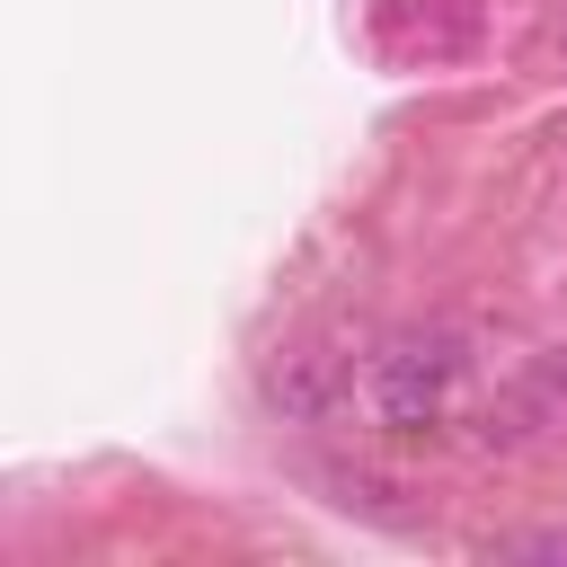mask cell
<instances>
[{
    "mask_svg": "<svg viewBox=\"0 0 567 567\" xmlns=\"http://www.w3.org/2000/svg\"><path fill=\"white\" fill-rule=\"evenodd\" d=\"M470 372V337L461 328H399L372 363H363V399L390 434H434L452 390Z\"/></svg>",
    "mask_w": 567,
    "mask_h": 567,
    "instance_id": "cell-1",
    "label": "cell"
},
{
    "mask_svg": "<svg viewBox=\"0 0 567 567\" xmlns=\"http://www.w3.org/2000/svg\"><path fill=\"white\" fill-rule=\"evenodd\" d=\"M470 35L478 27L461 0H372V44L390 62H461Z\"/></svg>",
    "mask_w": 567,
    "mask_h": 567,
    "instance_id": "cell-2",
    "label": "cell"
},
{
    "mask_svg": "<svg viewBox=\"0 0 567 567\" xmlns=\"http://www.w3.org/2000/svg\"><path fill=\"white\" fill-rule=\"evenodd\" d=\"M337 390H346V363H337L328 346H292V354H275V372H266V408H284V416H328Z\"/></svg>",
    "mask_w": 567,
    "mask_h": 567,
    "instance_id": "cell-3",
    "label": "cell"
},
{
    "mask_svg": "<svg viewBox=\"0 0 567 567\" xmlns=\"http://www.w3.org/2000/svg\"><path fill=\"white\" fill-rule=\"evenodd\" d=\"M496 558H567V532H514L496 540Z\"/></svg>",
    "mask_w": 567,
    "mask_h": 567,
    "instance_id": "cell-4",
    "label": "cell"
},
{
    "mask_svg": "<svg viewBox=\"0 0 567 567\" xmlns=\"http://www.w3.org/2000/svg\"><path fill=\"white\" fill-rule=\"evenodd\" d=\"M558 44H567V35H558Z\"/></svg>",
    "mask_w": 567,
    "mask_h": 567,
    "instance_id": "cell-5",
    "label": "cell"
}]
</instances>
